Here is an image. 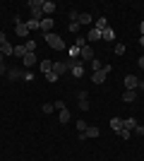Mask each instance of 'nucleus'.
<instances>
[{
  "mask_svg": "<svg viewBox=\"0 0 144 161\" xmlns=\"http://www.w3.org/2000/svg\"><path fill=\"white\" fill-rule=\"evenodd\" d=\"M46 41L53 51H65V41H62L58 34H46Z\"/></svg>",
  "mask_w": 144,
  "mask_h": 161,
  "instance_id": "1",
  "label": "nucleus"
},
{
  "mask_svg": "<svg viewBox=\"0 0 144 161\" xmlns=\"http://www.w3.org/2000/svg\"><path fill=\"white\" fill-rule=\"evenodd\" d=\"M99 135H101V130L96 128V125H89V128L84 130V132H79L77 137H79V140H96Z\"/></svg>",
  "mask_w": 144,
  "mask_h": 161,
  "instance_id": "2",
  "label": "nucleus"
},
{
  "mask_svg": "<svg viewBox=\"0 0 144 161\" xmlns=\"http://www.w3.org/2000/svg\"><path fill=\"white\" fill-rule=\"evenodd\" d=\"M67 65H70V70H72V77H77V80H79V77H84V65H82L79 60H70Z\"/></svg>",
  "mask_w": 144,
  "mask_h": 161,
  "instance_id": "3",
  "label": "nucleus"
},
{
  "mask_svg": "<svg viewBox=\"0 0 144 161\" xmlns=\"http://www.w3.org/2000/svg\"><path fill=\"white\" fill-rule=\"evenodd\" d=\"M39 29H41L43 34H53V17H43V19L39 22Z\"/></svg>",
  "mask_w": 144,
  "mask_h": 161,
  "instance_id": "4",
  "label": "nucleus"
},
{
  "mask_svg": "<svg viewBox=\"0 0 144 161\" xmlns=\"http://www.w3.org/2000/svg\"><path fill=\"white\" fill-rule=\"evenodd\" d=\"M125 87L135 92V89L139 87V80H137V75H125Z\"/></svg>",
  "mask_w": 144,
  "mask_h": 161,
  "instance_id": "5",
  "label": "nucleus"
},
{
  "mask_svg": "<svg viewBox=\"0 0 144 161\" xmlns=\"http://www.w3.org/2000/svg\"><path fill=\"white\" fill-rule=\"evenodd\" d=\"M55 12V3L53 0H43V17H53Z\"/></svg>",
  "mask_w": 144,
  "mask_h": 161,
  "instance_id": "6",
  "label": "nucleus"
},
{
  "mask_svg": "<svg viewBox=\"0 0 144 161\" xmlns=\"http://www.w3.org/2000/svg\"><path fill=\"white\" fill-rule=\"evenodd\" d=\"M79 58H82V60H94V51H91V46H82V48H79Z\"/></svg>",
  "mask_w": 144,
  "mask_h": 161,
  "instance_id": "7",
  "label": "nucleus"
},
{
  "mask_svg": "<svg viewBox=\"0 0 144 161\" xmlns=\"http://www.w3.org/2000/svg\"><path fill=\"white\" fill-rule=\"evenodd\" d=\"M67 70H70V65H67V63H53V70H51V72H55L58 77H60V75H65Z\"/></svg>",
  "mask_w": 144,
  "mask_h": 161,
  "instance_id": "8",
  "label": "nucleus"
},
{
  "mask_svg": "<svg viewBox=\"0 0 144 161\" xmlns=\"http://www.w3.org/2000/svg\"><path fill=\"white\" fill-rule=\"evenodd\" d=\"M14 34H17V36H22V39H27V36H29L27 24H24V22H17V27H14Z\"/></svg>",
  "mask_w": 144,
  "mask_h": 161,
  "instance_id": "9",
  "label": "nucleus"
},
{
  "mask_svg": "<svg viewBox=\"0 0 144 161\" xmlns=\"http://www.w3.org/2000/svg\"><path fill=\"white\" fill-rule=\"evenodd\" d=\"M106 77H108V75L103 72V70H99V72L91 75V82H94V84H103V82H106Z\"/></svg>",
  "mask_w": 144,
  "mask_h": 161,
  "instance_id": "10",
  "label": "nucleus"
},
{
  "mask_svg": "<svg viewBox=\"0 0 144 161\" xmlns=\"http://www.w3.org/2000/svg\"><path fill=\"white\" fill-rule=\"evenodd\" d=\"M101 39L110 43V41H115V31H113L110 27H108V29H103V31H101Z\"/></svg>",
  "mask_w": 144,
  "mask_h": 161,
  "instance_id": "11",
  "label": "nucleus"
},
{
  "mask_svg": "<svg viewBox=\"0 0 144 161\" xmlns=\"http://www.w3.org/2000/svg\"><path fill=\"white\" fill-rule=\"evenodd\" d=\"M22 63H24V67H34L36 65V55L34 53H27L24 58H22Z\"/></svg>",
  "mask_w": 144,
  "mask_h": 161,
  "instance_id": "12",
  "label": "nucleus"
},
{
  "mask_svg": "<svg viewBox=\"0 0 144 161\" xmlns=\"http://www.w3.org/2000/svg\"><path fill=\"white\" fill-rule=\"evenodd\" d=\"M29 10H31V19H36V22L43 19V7H29Z\"/></svg>",
  "mask_w": 144,
  "mask_h": 161,
  "instance_id": "13",
  "label": "nucleus"
},
{
  "mask_svg": "<svg viewBox=\"0 0 144 161\" xmlns=\"http://www.w3.org/2000/svg\"><path fill=\"white\" fill-rule=\"evenodd\" d=\"M87 41H91V43H94V41H101V31H99V29H94V27H91V31L87 34Z\"/></svg>",
  "mask_w": 144,
  "mask_h": 161,
  "instance_id": "14",
  "label": "nucleus"
},
{
  "mask_svg": "<svg viewBox=\"0 0 144 161\" xmlns=\"http://www.w3.org/2000/svg\"><path fill=\"white\" fill-rule=\"evenodd\" d=\"M137 128V120L135 118H127V120H123V130H127V132H132V130Z\"/></svg>",
  "mask_w": 144,
  "mask_h": 161,
  "instance_id": "15",
  "label": "nucleus"
},
{
  "mask_svg": "<svg viewBox=\"0 0 144 161\" xmlns=\"http://www.w3.org/2000/svg\"><path fill=\"white\" fill-rule=\"evenodd\" d=\"M10 80H24V70H7Z\"/></svg>",
  "mask_w": 144,
  "mask_h": 161,
  "instance_id": "16",
  "label": "nucleus"
},
{
  "mask_svg": "<svg viewBox=\"0 0 144 161\" xmlns=\"http://www.w3.org/2000/svg\"><path fill=\"white\" fill-rule=\"evenodd\" d=\"M110 130L120 132V130H123V118H110Z\"/></svg>",
  "mask_w": 144,
  "mask_h": 161,
  "instance_id": "17",
  "label": "nucleus"
},
{
  "mask_svg": "<svg viewBox=\"0 0 144 161\" xmlns=\"http://www.w3.org/2000/svg\"><path fill=\"white\" fill-rule=\"evenodd\" d=\"M94 29H99V31L108 29V19H106V17H99V19H96V24H94Z\"/></svg>",
  "mask_w": 144,
  "mask_h": 161,
  "instance_id": "18",
  "label": "nucleus"
},
{
  "mask_svg": "<svg viewBox=\"0 0 144 161\" xmlns=\"http://www.w3.org/2000/svg\"><path fill=\"white\" fill-rule=\"evenodd\" d=\"M135 99H137V92H132V89H127V92L123 94V101H125V103H132Z\"/></svg>",
  "mask_w": 144,
  "mask_h": 161,
  "instance_id": "19",
  "label": "nucleus"
},
{
  "mask_svg": "<svg viewBox=\"0 0 144 161\" xmlns=\"http://www.w3.org/2000/svg\"><path fill=\"white\" fill-rule=\"evenodd\" d=\"M0 53L5 55V58H7V55H14V46H10V43H3V46H0Z\"/></svg>",
  "mask_w": 144,
  "mask_h": 161,
  "instance_id": "20",
  "label": "nucleus"
},
{
  "mask_svg": "<svg viewBox=\"0 0 144 161\" xmlns=\"http://www.w3.org/2000/svg\"><path fill=\"white\" fill-rule=\"evenodd\" d=\"M77 22H79V24H91V14H87V12H79Z\"/></svg>",
  "mask_w": 144,
  "mask_h": 161,
  "instance_id": "21",
  "label": "nucleus"
},
{
  "mask_svg": "<svg viewBox=\"0 0 144 161\" xmlns=\"http://www.w3.org/2000/svg\"><path fill=\"white\" fill-rule=\"evenodd\" d=\"M51 70H53V60H43V63H41V72L48 75Z\"/></svg>",
  "mask_w": 144,
  "mask_h": 161,
  "instance_id": "22",
  "label": "nucleus"
},
{
  "mask_svg": "<svg viewBox=\"0 0 144 161\" xmlns=\"http://www.w3.org/2000/svg\"><path fill=\"white\" fill-rule=\"evenodd\" d=\"M67 53H70V60H77V58H79V48H77V46H70Z\"/></svg>",
  "mask_w": 144,
  "mask_h": 161,
  "instance_id": "23",
  "label": "nucleus"
},
{
  "mask_svg": "<svg viewBox=\"0 0 144 161\" xmlns=\"http://www.w3.org/2000/svg\"><path fill=\"white\" fill-rule=\"evenodd\" d=\"M60 113V123H70V111L67 108H62V111H58Z\"/></svg>",
  "mask_w": 144,
  "mask_h": 161,
  "instance_id": "24",
  "label": "nucleus"
},
{
  "mask_svg": "<svg viewBox=\"0 0 144 161\" xmlns=\"http://www.w3.org/2000/svg\"><path fill=\"white\" fill-rule=\"evenodd\" d=\"M24 48H27V53H34L36 51V41H24Z\"/></svg>",
  "mask_w": 144,
  "mask_h": 161,
  "instance_id": "25",
  "label": "nucleus"
},
{
  "mask_svg": "<svg viewBox=\"0 0 144 161\" xmlns=\"http://www.w3.org/2000/svg\"><path fill=\"white\" fill-rule=\"evenodd\" d=\"M14 55H17V58H24V55H27V48L24 46H14Z\"/></svg>",
  "mask_w": 144,
  "mask_h": 161,
  "instance_id": "26",
  "label": "nucleus"
},
{
  "mask_svg": "<svg viewBox=\"0 0 144 161\" xmlns=\"http://www.w3.org/2000/svg\"><path fill=\"white\" fill-rule=\"evenodd\" d=\"M24 24H27V29H29V31L39 29V22H36V19H29V22H24Z\"/></svg>",
  "mask_w": 144,
  "mask_h": 161,
  "instance_id": "27",
  "label": "nucleus"
},
{
  "mask_svg": "<svg viewBox=\"0 0 144 161\" xmlns=\"http://www.w3.org/2000/svg\"><path fill=\"white\" fill-rule=\"evenodd\" d=\"M113 51H115V55H125V43H115Z\"/></svg>",
  "mask_w": 144,
  "mask_h": 161,
  "instance_id": "28",
  "label": "nucleus"
},
{
  "mask_svg": "<svg viewBox=\"0 0 144 161\" xmlns=\"http://www.w3.org/2000/svg\"><path fill=\"white\" fill-rule=\"evenodd\" d=\"M53 108H55V103H43L41 111H43V113H53Z\"/></svg>",
  "mask_w": 144,
  "mask_h": 161,
  "instance_id": "29",
  "label": "nucleus"
},
{
  "mask_svg": "<svg viewBox=\"0 0 144 161\" xmlns=\"http://www.w3.org/2000/svg\"><path fill=\"white\" fill-rule=\"evenodd\" d=\"M75 125H77V130H79V132H84V130L89 128V125H87V120H77Z\"/></svg>",
  "mask_w": 144,
  "mask_h": 161,
  "instance_id": "30",
  "label": "nucleus"
},
{
  "mask_svg": "<svg viewBox=\"0 0 144 161\" xmlns=\"http://www.w3.org/2000/svg\"><path fill=\"white\" fill-rule=\"evenodd\" d=\"M91 70H94V72H99V70H103V65H101V63H99V60L94 58V60H91Z\"/></svg>",
  "mask_w": 144,
  "mask_h": 161,
  "instance_id": "31",
  "label": "nucleus"
},
{
  "mask_svg": "<svg viewBox=\"0 0 144 161\" xmlns=\"http://www.w3.org/2000/svg\"><path fill=\"white\" fill-rule=\"evenodd\" d=\"M75 46H77V48H82V46H87V39H84V36H77V41H75Z\"/></svg>",
  "mask_w": 144,
  "mask_h": 161,
  "instance_id": "32",
  "label": "nucleus"
},
{
  "mask_svg": "<svg viewBox=\"0 0 144 161\" xmlns=\"http://www.w3.org/2000/svg\"><path fill=\"white\" fill-rule=\"evenodd\" d=\"M70 31H72V34H77V31H79V22H70Z\"/></svg>",
  "mask_w": 144,
  "mask_h": 161,
  "instance_id": "33",
  "label": "nucleus"
},
{
  "mask_svg": "<svg viewBox=\"0 0 144 161\" xmlns=\"http://www.w3.org/2000/svg\"><path fill=\"white\" fill-rule=\"evenodd\" d=\"M79 108H82V111H89V99H79Z\"/></svg>",
  "mask_w": 144,
  "mask_h": 161,
  "instance_id": "34",
  "label": "nucleus"
},
{
  "mask_svg": "<svg viewBox=\"0 0 144 161\" xmlns=\"http://www.w3.org/2000/svg\"><path fill=\"white\" fill-rule=\"evenodd\" d=\"M46 80L53 84V82H58V75H55V72H48V75H46Z\"/></svg>",
  "mask_w": 144,
  "mask_h": 161,
  "instance_id": "35",
  "label": "nucleus"
},
{
  "mask_svg": "<svg viewBox=\"0 0 144 161\" xmlns=\"http://www.w3.org/2000/svg\"><path fill=\"white\" fill-rule=\"evenodd\" d=\"M29 7H43V0H31V3H29Z\"/></svg>",
  "mask_w": 144,
  "mask_h": 161,
  "instance_id": "36",
  "label": "nucleus"
},
{
  "mask_svg": "<svg viewBox=\"0 0 144 161\" xmlns=\"http://www.w3.org/2000/svg\"><path fill=\"white\" fill-rule=\"evenodd\" d=\"M118 135H120V140H130V132H127V130H120Z\"/></svg>",
  "mask_w": 144,
  "mask_h": 161,
  "instance_id": "37",
  "label": "nucleus"
},
{
  "mask_svg": "<svg viewBox=\"0 0 144 161\" xmlns=\"http://www.w3.org/2000/svg\"><path fill=\"white\" fill-rule=\"evenodd\" d=\"M24 80H27V82H31V80H34V72H29V70H24Z\"/></svg>",
  "mask_w": 144,
  "mask_h": 161,
  "instance_id": "38",
  "label": "nucleus"
},
{
  "mask_svg": "<svg viewBox=\"0 0 144 161\" xmlns=\"http://www.w3.org/2000/svg\"><path fill=\"white\" fill-rule=\"evenodd\" d=\"M132 132H135V135H144V125H137V128L132 130Z\"/></svg>",
  "mask_w": 144,
  "mask_h": 161,
  "instance_id": "39",
  "label": "nucleus"
},
{
  "mask_svg": "<svg viewBox=\"0 0 144 161\" xmlns=\"http://www.w3.org/2000/svg\"><path fill=\"white\" fill-rule=\"evenodd\" d=\"M3 43H7V39H5V31H0V46Z\"/></svg>",
  "mask_w": 144,
  "mask_h": 161,
  "instance_id": "40",
  "label": "nucleus"
},
{
  "mask_svg": "<svg viewBox=\"0 0 144 161\" xmlns=\"http://www.w3.org/2000/svg\"><path fill=\"white\" fill-rule=\"evenodd\" d=\"M137 65H139V67H142V70H144V55H142V58H139V60H137Z\"/></svg>",
  "mask_w": 144,
  "mask_h": 161,
  "instance_id": "41",
  "label": "nucleus"
},
{
  "mask_svg": "<svg viewBox=\"0 0 144 161\" xmlns=\"http://www.w3.org/2000/svg\"><path fill=\"white\" fill-rule=\"evenodd\" d=\"M0 75H7V67L5 65H0Z\"/></svg>",
  "mask_w": 144,
  "mask_h": 161,
  "instance_id": "42",
  "label": "nucleus"
},
{
  "mask_svg": "<svg viewBox=\"0 0 144 161\" xmlns=\"http://www.w3.org/2000/svg\"><path fill=\"white\" fill-rule=\"evenodd\" d=\"M139 31H142V36H144V22H142V24H139Z\"/></svg>",
  "mask_w": 144,
  "mask_h": 161,
  "instance_id": "43",
  "label": "nucleus"
},
{
  "mask_svg": "<svg viewBox=\"0 0 144 161\" xmlns=\"http://www.w3.org/2000/svg\"><path fill=\"white\" fill-rule=\"evenodd\" d=\"M137 89H142V92H144V82H139V87Z\"/></svg>",
  "mask_w": 144,
  "mask_h": 161,
  "instance_id": "44",
  "label": "nucleus"
},
{
  "mask_svg": "<svg viewBox=\"0 0 144 161\" xmlns=\"http://www.w3.org/2000/svg\"><path fill=\"white\" fill-rule=\"evenodd\" d=\"M3 60H5V55H3V53H0V65H3Z\"/></svg>",
  "mask_w": 144,
  "mask_h": 161,
  "instance_id": "45",
  "label": "nucleus"
},
{
  "mask_svg": "<svg viewBox=\"0 0 144 161\" xmlns=\"http://www.w3.org/2000/svg\"><path fill=\"white\" fill-rule=\"evenodd\" d=\"M139 46H144V36H142V39H139Z\"/></svg>",
  "mask_w": 144,
  "mask_h": 161,
  "instance_id": "46",
  "label": "nucleus"
}]
</instances>
